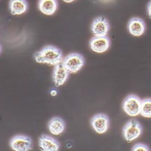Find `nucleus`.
I'll return each mask as SVG.
<instances>
[{
  "mask_svg": "<svg viewBox=\"0 0 151 151\" xmlns=\"http://www.w3.org/2000/svg\"><path fill=\"white\" fill-rule=\"evenodd\" d=\"M33 57L37 63L56 65L63 62V52L55 46L46 45L36 52Z\"/></svg>",
  "mask_w": 151,
  "mask_h": 151,
  "instance_id": "f257e3e1",
  "label": "nucleus"
},
{
  "mask_svg": "<svg viewBox=\"0 0 151 151\" xmlns=\"http://www.w3.org/2000/svg\"><path fill=\"white\" fill-rule=\"evenodd\" d=\"M62 63L70 73H75L84 65L85 60L81 54L73 52L65 57Z\"/></svg>",
  "mask_w": 151,
  "mask_h": 151,
  "instance_id": "f03ea898",
  "label": "nucleus"
},
{
  "mask_svg": "<svg viewBox=\"0 0 151 151\" xmlns=\"http://www.w3.org/2000/svg\"><path fill=\"white\" fill-rule=\"evenodd\" d=\"M142 126L140 123L135 119H131L123 127L124 138L129 142L138 138L142 134Z\"/></svg>",
  "mask_w": 151,
  "mask_h": 151,
  "instance_id": "7ed1b4c3",
  "label": "nucleus"
},
{
  "mask_svg": "<svg viewBox=\"0 0 151 151\" xmlns=\"http://www.w3.org/2000/svg\"><path fill=\"white\" fill-rule=\"evenodd\" d=\"M141 102L142 100L137 96L128 95L123 101V110L130 116H136L140 114Z\"/></svg>",
  "mask_w": 151,
  "mask_h": 151,
  "instance_id": "20e7f679",
  "label": "nucleus"
},
{
  "mask_svg": "<svg viewBox=\"0 0 151 151\" xmlns=\"http://www.w3.org/2000/svg\"><path fill=\"white\" fill-rule=\"evenodd\" d=\"M9 145L14 151H30L32 149V140L28 136L19 134L11 139Z\"/></svg>",
  "mask_w": 151,
  "mask_h": 151,
  "instance_id": "39448f33",
  "label": "nucleus"
},
{
  "mask_svg": "<svg viewBox=\"0 0 151 151\" xmlns=\"http://www.w3.org/2000/svg\"><path fill=\"white\" fill-rule=\"evenodd\" d=\"M110 25L108 19L102 16L96 18L91 24V29L96 37H104L108 35Z\"/></svg>",
  "mask_w": 151,
  "mask_h": 151,
  "instance_id": "423d86ee",
  "label": "nucleus"
},
{
  "mask_svg": "<svg viewBox=\"0 0 151 151\" xmlns=\"http://www.w3.org/2000/svg\"><path fill=\"white\" fill-rule=\"evenodd\" d=\"M110 119L104 113H99L93 115L91 119V124L93 129L99 134L105 133L110 127Z\"/></svg>",
  "mask_w": 151,
  "mask_h": 151,
  "instance_id": "0eeeda50",
  "label": "nucleus"
},
{
  "mask_svg": "<svg viewBox=\"0 0 151 151\" xmlns=\"http://www.w3.org/2000/svg\"><path fill=\"white\" fill-rule=\"evenodd\" d=\"M110 39L106 35L104 37H93L89 41V46L91 50L97 53H103L110 47Z\"/></svg>",
  "mask_w": 151,
  "mask_h": 151,
  "instance_id": "6e6552de",
  "label": "nucleus"
},
{
  "mask_svg": "<svg viewBox=\"0 0 151 151\" xmlns=\"http://www.w3.org/2000/svg\"><path fill=\"white\" fill-rule=\"evenodd\" d=\"M127 29L132 36L140 37L144 34L146 30V24L140 18H132L128 22Z\"/></svg>",
  "mask_w": 151,
  "mask_h": 151,
  "instance_id": "1a4fd4ad",
  "label": "nucleus"
},
{
  "mask_svg": "<svg viewBox=\"0 0 151 151\" xmlns=\"http://www.w3.org/2000/svg\"><path fill=\"white\" fill-rule=\"evenodd\" d=\"M70 73L63 63L55 65L52 72V79L55 86L58 87L63 85L67 81Z\"/></svg>",
  "mask_w": 151,
  "mask_h": 151,
  "instance_id": "9d476101",
  "label": "nucleus"
},
{
  "mask_svg": "<svg viewBox=\"0 0 151 151\" xmlns=\"http://www.w3.org/2000/svg\"><path fill=\"white\" fill-rule=\"evenodd\" d=\"M39 147L44 151H58L60 144L56 139L50 136L43 134L39 139Z\"/></svg>",
  "mask_w": 151,
  "mask_h": 151,
  "instance_id": "9b49d317",
  "label": "nucleus"
},
{
  "mask_svg": "<svg viewBox=\"0 0 151 151\" xmlns=\"http://www.w3.org/2000/svg\"><path fill=\"white\" fill-rule=\"evenodd\" d=\"M58 6L57 0H39L38 8L46 15L50 16L56 12Z\"/></svg>",
  "mask_w": 151,
  "mask_h": 151,
  "instance_id": "f8f14e48",
  "label": "nucleus"
},
{
  "mask_svg": "<svg viewBox=\"0 0 151 151\" xmlns=\"http://www.w3.org/2000/svg\"><path fill=\"white\" fill-rule=\"evenodd\" d=\"M28 3L26 0H10L9 9L13 15H19L25 13L28 9Z\"/></svg>",
  "mask_w": 151,
  "mask_h": 151,
  "instance_id": "ddd939ff",
  "label": "nucleus"
},
{
  "mask_svg": "<svg viewBox=\"0 0 151 151\" xmlns=\"http://www.w3.org/2000/svg\"><path fill=\"white\" fill-rule=\"evenodd\" d=\"M48 128L54 135H59L65 130V124L63 119L59 117L52 118L48 123Z\"/></svg>",
  "mask_w": 151,
  "mask_h": 151,
  "instance_id": "4468645a",
  "label": "nucleus"
},
{
  "mask_svg": "<svg viewBox=\"0 0 151 151\" xmlns=\"http://www.w3.org/2000/svg\"><path fill=\"white\" fill-rule=\"evenodd\" d=\"M140 114L146 118H151V98H145L142 100Z\"/></svg>",
  "mask_w": 151,
  "mask_h": 151,
  "instance_id": "2eb2a0df",
  "label": "nucleus"
},
{
  "mask_svg": "<svg viewBox=\"0 0 151 151\" xmlns=\"http://www.w3.org/2000/svg\"><path fill=\"white\" fill-rule=\"evenodd\" d=\"M132 151H149L150 149L147 145L143 143H137L132 147Z\"/></svg>",
  "mask_w": 151,
  "mask_h": 151,
  "instance_id": "dca6fc26",
  "label": "nucleus"
},
{
  "mask_svg": "<svg viewBox=\"0 0 151 151\" xmlns=\"http://www.w3.org/2000/svg\"><path fill=\"white\" fill-rule=\"evenodd\" d=\"M147 12L148 17L151 19V0L147 5Z\"/></svg>",
  "mask_w": 151,
  "mask_h": 151,
  "instance_id": "f3484780",
  "label": "nucleus"
},
{
  "mask_svg": "<svg viewBox=\"0 0 151 151\" xmlns=\"http://www.w3.org/2000/svg\"><path fill=\"white\" fill-rule=\"evenodd\" d=\"M65 2L68 3H71L72 2L74 1L75 0H63Z\"/></svg>",
  "mask_w": 151,
  "mask_h": 151,
  "instance_id": "a211bd4d",
  "label": "nucleus"
}]
</instances>
